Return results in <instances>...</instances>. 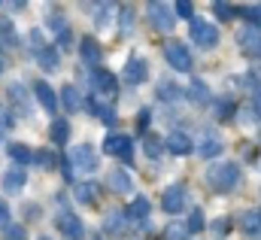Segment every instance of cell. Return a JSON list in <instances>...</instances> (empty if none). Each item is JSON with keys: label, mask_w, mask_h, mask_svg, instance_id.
Instances as JSON below:
<instances>
[{"label": "cell", "mask_w": 261, "mask_h": 240, "mask_svg": "<svg viewBox=\"0 0 261 240\" xmlns=\"http://www.w3.org/2000/svg\"><path fill=\"white\" fill-rule=\"evenodd\" d=\"M91 85H94V91H100V94H113V91H116V76H113L110 70L97 67V70L91 73Z\"/></svg>", "instance_id": "cell-15"}, {"label": "cell", "mask_w": 261, "mask_h": 240, "mask_svg": "<svg viewBox=\"0 0 261 240\" xmlns=\"http://www.w3.org/2000/svg\"><path fill=\"white\" fill-rule=\"evenodd\" d=\"M24 216H28V219H40V207H37V204H28V207H24Z\"/></svg>", "instance_id": "cell-44"}, {"label": "cell", "mask_w": 261, "mask_h": 240, "mask_svg": "<svg viewBox=\"0 0 261 240\" xmlns=\"http://www.w3.org/2000/svg\"><path fill=\"white\" fill-rule=\"evenodd\" d=\"M176 15H179V18H192V3H189V0H179V3H176ZM192 21H195V18H192Z\"/></svg>", "instance_id": "cell-38"}, {"label": "cell", "mask_w": 261, "mask_h": 240, "mask_svg": "<svg viewBox=\"0 0 261 240\" xmlns=\"http://www.w3.org/2000/svg\"><path fill=\"white\" fill-rule=\"evenodd\" d=\"M18 110V113H28V88L24 85H9V110Z\"/></svg>", "instance_id": "cell-21"}, {"label": "cell", "mask_w": 261, "mask_h": 240, "mask_svg": "<svg viewBox=\"0 0 261 240\" xmlns=\"http://www.w3.org/2000/svg\"><path fill=\"white\" fill-rule=\"evenodd\" d=\"M3 240H24V225L9 222V225L3 228Z\"/></svg>", "instance_id": "cell-32"}, {"label": "cell", "mask_w": 261, "mask_h": 240, "mask_svg": "<svg viewBox=\"0 0 261 240\" xmlns=\"http://www.w3.org/2000/svg\"><path fill=\"white\" fill-rule=\"evenodd\" d=\"M34 161H37L40 167H52L55 158H52V152H34Z\"/></svg>", "instance_id": "cell-39"}, {"label": "cell", "mask_w": 261, "mask_h": 240, "mask_svg": "<svg viewBox=\"0 0 261 240\" xmlns=\"http://www.w3.org/2000/svg\"><path fill=\"white\" fill-rule=\"evenodd\" d=\"M167 149H170L173 155H189V152H192V137L182 134V131H176V134L167 137Z\"/></svg>", "instance_id": "cell-18"}, {"label": "cell", "mask_w": 261, "mask_h": 240, "mask_svg": "<svg viewBox=\"0 0 261 240\" xmlns=\"http://www.w3.org/2000/svg\"><path fill=\"white\" fill-rule=\"evenodd\" d=\"M0 134H3V128H0Z\"/></svg>", "instance_id": "cell-50"}, {"label": "cell", "mask_w": 261, "mask_h": 240, "mask_svg": "<svg viewBox=\"0 0 261 240\" xmlns=\"http://www.w3.org/2000/svg\"><path fill=\"white\" fill-rule=\"evenodd\" d=\"M24 182H28V174H24L21 167H9V171L3 174V191H6V195H18V191L24 188Z\"/></svg>", "instance_id": "cell-13"}, {"label": "cell", "mask_w": 261, "mask_h": 240, "mask_svg": "<svg viewBox=\"0 0 261 240\" xmlns=\"http://www.w3.org/2000/svg\"><path fill=\"white\" fill-rule=\"evenodd\" d=\"M76 198L82 204H94L97 201V182H79L76 185Z\"/></svg>", "instance_id": "cell-26"}, {"label": "cell", "mask_w": 261, "mask_h": 240, "mask_svg": "<svg viewBox=\"0 0 261 240\" xmlns=\"http://www.w3.org/2000/svg\"><path fill=\"white\" fill-rule=\"evenodd\" d=\"M130 25H134V9H125L122 12V31H128Z\"/></svg>", "instance_id": "cell-42"}, {"label": "cell", "mask_w": 261, "mask_h": 240, "mask_svg": "<svg viewBox=\"0 0 261 240\" xmlns=\"http://www.w3.org/2000/svg\"><path fill=\"white\" fill-rule=\"evenodd\" d=\"M146 125H149V110H143V113H140V128H146Z\"/></svg>", "instance_id": "cell-46"}, {"label": "cell", "mask_w": 261, "mask_h": 240, "mask_svg": "<svg viewBox=\"0 0 261 240\" xmlns=\"http://www.w3.org/2000/svg\"><path fill=\"white\" fill-rule=\"evenodd\" d=\"M213 9H216V15H219L222 21L234 18V12H240V6H234V3H222V0H216V3H213Z\"/></svg>", "instance_id": "cell-29"}, {"label": "cell", "mask_w": 261, "mask_h": 240, "mask_svg": "<svg viewBox=\"0 0 261 240\" xmlns=\"http://www.w3.org/2000/svg\"><path fill=\"white\" fill-rule=\"evenodd\" d=\"M149 21H152L155 31H173V25H176V6H170L164 0L149 3Z\"/></svg>", "instance_id": "cell-2"}, {"label": "cell", "mask_w": 261, "mask_h": 240, "mask_svg": "<svg viewBox=\"0 0 261 240\" xmlns=\"http://www.w3.org/2000/svg\"><path fill=\"white\" fill-rule=\"evenodd\" d=\"M179 94H182V91H179L173 82H161V88H158V98H161V101H176Z\"/></svg>", "instance_id": "cell-31"}, {"label": "cell", "mask_w": 261, "mask_h": 240, "mask_svg": "<svg viewBox=\"0 0 261 240\" xmlns=\"http://www.w3.org/2000/svg\"><path fill=\"white\" fill-rule=\"evenodd\" d=\"M146 76H149L146 61L130 58L128 64H125V82H130V85H140V82H146Z\"/></svg>", "instance_id": "cell-17"}, {"label": "cell", "mask_w": 261, "mask_h": 240, "mask_svg": "<svg viewBox=\"0 0 261 240\" xmlns=\"http://www.w3.org/2000/svg\"><path fill=\"white\" fill-rule=\"evenodd\" d=\"M237 40H240V49H243L246 55H255V58L261 55V31L258 28H252V25L243 28V31L237 34Z\"/></svg>", "instance_id": "cell-11"}, {"label": "cell", "mask_w": 261, "mask_h": 240, "mask_svg": "<svg viewBox=\"0 0 261 240\" xmlns=\"http://www.w3.org/2000/svg\"><path fill=\"white\" fill-rule=\"evenodd\" d=\"M67 161H70L76 171H82V174H94V171H97V152H94L91 143H79V146H73L70 155H67Z\"/></svg>", "instance_id": "cell-3"}, {"label": "cell", "mask_w": 261, "mask_h": 240, "mask_svg": "<svg viewBox=\"0 0 261 240\" xmlns=\"http://www.w3.org/2000/svg\"><path fill=\"white\" fill-rule=\"evenodd\" d=\"M240 12L249 18V25H255V28L261 31V3H258V6H243Z\"/></svg>", "instance_id": "cell-35"}, {"label": "cell", "mask_w": 261, "mask_h": 240, "mask_svg": "<svg viewBox=\"0 0 261 240\" xmlns=\"http://www.w3.org/2000/svg\"><path fill=\"white\" fill-rule=\"evenodd\" d=\"M6 155H9V158H12V161L18 164V167H21V164H31V161H34V152H31V149H28L24 143H9V146H6Z\"/></svg>", "instance_id": "cell-22"}, {"label": "cell", "mask_w": 261, "mask_h": 240, "mask_svg": "<svg viewBox=\"0 0 261 240\" xmlns=\"http://www.w3.org/2000/svg\"><path fill=\"white\" fill-rule=\"evenodd\" d=\"M103 234L113 240H122L130 234V219L125 210H110L107 219H103Z\"/></svg>", "instance_id": "cell-6"}, {"label": "cell", "mask_w": 261, "mask_h": 240, "mask_svg": "<svg viewBox=\"0 0 261 240\" xmlns=\"http://www.w3.org/2000/svg\"><path fill=\"white\" fill-rule=\"evenodd\" d=\"M125 213H128L130 222H143V219L149 216V201H146V198H134V204H130Z\"/></svg>", "instance_id": "cell-24"}, {"label": "cell", "mask_w": 261, "mask_h": 240, "mask_svg": "<svg viewBox=\"0 0 261 240\" xmlns=\"http://www.w3.org/2000/svg\"><path fill=\"white\" fill-rule=\"evenodd\" d=\"M186 201H189L186 185H182V182H173V185H167V191H164V198H161V207H164V213H179V210L186 207Z\"/></svg>", "instance_id": "cell-9"}, {"label": "cell", "mask_w": 261, "mask_h": 240, "mask_svg": "<svg viewBox=\"0 0 261 240\" xmlns=\"http://www.w3.org/2000/svg\"><path fill=\"white\" fill-rule=\"evenodd\" d=\"M189 98H192V104H197V107L206 104V101H210V85H206L203 79H195V82L189 85Z\"/></svg>", "instance_id": "cell-23"}, {"label": "cell", "mask_w": 261, "mask_h": 240, "mask_svg": "<svg viewBox=\"0 0 261 240\" xmlns=\"http://www.w3.org/2000/svg\"><path fill=\"white\" fill-rule=\"evenodd\" d=\"M113 9H116L113 3H107V6H100V15H97V25H107V21H110V12H113Z\"/></svg>", "instance_id": "cell-41"}, {"label": "cell", "mask_w": 261, "mask_h": 240, "mask_svg": "<svg viewBox=\"0 0 261 240\" xmlns=\"http://www.w3.org/2000/svg\"><path fill=\"white\" fill-rule=\"evenodd\" d=\"M192 40H195L203 52H210V49H216V43H219V31H216V25L195 18V21H192Z\"/></svg>", "instance_id": "cell-7"}, {"label": "cell", "mask_w": 261, "mask_h": 240, "mask_svg": "<svg viewBox=\"0 0 261 240\" xmlns=\"http://www.w3.org/2000/svg\"><path fill=\"white\" fill-rule=\"evenodd\" d=\"M164 58H167V64H170L173 70H179V73H189V70H192V52H189V46L179 43V40H170V43L164 46Z\"/></svg>", "instance_id": "cell-5"}, {"label": "cell", "mask_w": 261, "mask_h": 240, "mask_svg": "<svg viewBox=\"0 0 261 240\" xmlns=\"http://www.w3.org/2000/svg\"><path fill=\"white\" fill-rule=\"evenodd\" d=\"M49 134H52V140H55L58 146H64L67 137H70V125H67V119H55V122H52V131H49Z\"/></svg>", "instance_id": "cell-27"}, {"label": "cell", "mask_w": 261, "mask_h": 240, "mask_svg": "<svg viewBox=\"0 0 261 240\" xmlns=\"http://www.w3.org/2000/svg\"><path fill=\"white\" fill-rule=\"evenodd\" d=\"M210 228H213V234H216V237H228V231H231V219H228V216H222V219H216Z\"/></svg>", "instance_id": "cell-33"}, {"label": "cell", "mask_w": 261, "mask_h": 240, "mask_svg": "<svg viewBox=\"0 0 261 240\" xmlns=\"http://www.w3.org/2000/svg\"><path fill=\"white\" fill-rule=\"evenodd\" d=\"M40 240H52V237H40Z\"/></svg>", "instance_id": "cell-49"}, {"label": "cell", "mask_w": 261, "mask_h": 240, "mask_svg": "<svg viewBox=\"0 0 261 240\" xmlns=\"http://www.w3.org/2000/svg\"><path fill=\"white\" fill-rule=\"evenodd\" d=\"M97 119L103 122V125H116L119 116H116V110H113V107H100V110H97Z\"/></svg>", "instance_id": "cell-37"}, {"label": "cell", "mask_w": 261, "mask_h": 240, "mask_svg": "<svg viewBox=\"0 0 261 240\" xmlns=\"http://www.w3.org/2000/svg\"><path fill=\"white\" fill-rule=\"evenodd\" d=\"M61 101H64V110H67V113H76V110L82 107L76 85H64V88H61Z\"/></svg>", "instance_id": "cell-25"}, {"label": "cell", "mask_w": 261, "mask_h": 240, "mask_svg": "<svg viewBox=\"0 0 261 240\" xmlns=\"http://www.w3.org/2000/svg\"><path fill=\"white\" fill-rule=\"evenodd\" d=\"M79 55H82V64H88V67L97 70V64H100V58H103V49H100V43H97L94 37H82Z\"/></svg>", "instance_id": "cell-10"}, {"label": "cell", "mask_w": 261, "mask_h": 240, "mask_svg": "<svg viewBox=\"0 0 261 240\" xmlns=\"http://www.w3.org/2000/svg\"><path fill=\"white\" fill-rule=\"evenodd\" d=\"M0 73H3V55H0Z\"/></svg>", "instance_id": "cell-48"}, {"label": "cell", "mask_w": 261, "mask_h": 240, "mask_svg": "<svg viewBox=\"0 0 261 240\" xmlns=\"http://www.w3.org/2000/svg\"><path fill=\"white\" fill-rule=\"evenodd\" d=\"M222 149H225V146H222V140H219V137H203V143L197 146V155H200L203 161H210V158H219V155H222Z\"/></svg>", "instance_id": "cell-20"}, {"label": "cell", "mask_w": 261, "mask_h": 240, "mask_svg": "<svg viewBox=\"0 0 261 240\" xmlns=\"http://www.w3.org/2000/svg\"><path fill=\"white\" fill-rule=\"evenodd\" d=\"M70 40H73V34H70V28H64V31H61V37H58V46L67 49V46H70Z\"/></svg>", "instance_id": "cell-43"}, {"label": "cell", "mask_w": 261, "mask_h": 240, "mask_svg": "<svg viewBox=\"0 0 261 240\" xmlns=\"http://www.w3.org/2000/svg\"><path fill=\"white\" fill-rule=\"evenodd\" d=\"M206 182H210V185H213V191H219V195L234 191V188L240 185V167H237L234 161H219V164H213V167H210Z\"/></svg>", "instance_id": "cell-1"}, {"label": "cell", "mask_w": 261, "mask_h": 240, "mask_svg": "<svg viewBox=\"0 0 261 240\" xmlns=\"http://www.w3.org/2000/svg\"><path fill=\"white\" fill-rule=\"evenodd\" d=\"M240 228H243V234L252 240L261 237V210H246L243 216H240Z\"/></svg>", "instance_id": "cell-14"}, {"label": "cell", "mask_w": 261, "mask_h": 240, "mask_svg": "<svg viewBox=\"0 0 261 240\" xmlns=\"http://www.w3.org/2000/svg\"><path fill=\"white\" fill-rule=\"evenodd\" d=\"M0 40L9 43V46L15 43V28H12V21H9L6 15H0Z\"/></svg>", "instance_id": "cell-30"}, {"label": "cell", "mask_w": 261, "mask_h": 240, "mask_svg": "<svg viewBox=\"0 0 261 240\" xmlns=\"http://www.w3.org/2000/svg\"><path fill=\"white\" fill-rule=\"evenodd\" d=\"M9 113H12V110H0V128H3V131H6V128H12V125H15V119H12V116H9Z\"/></svg>", "instance_id": "cell-40"}, {"label": "cell", "mask_w": 261, "mask_h": 240, "mask_svg": "<svg viewBox=\"0 0 261 240\" xmlns=\"http://www.w3.org/2000/svg\"><path fill=\"white\" fill-rule=\"evenodd\" d=\"M107 185H110L116 195H128L134 182H130V174H128V171H119V167H116V171H110V174H107Z\"/></svg>", "instance_id": "cell-16"}, {"label": "cell", "mask_w": 261, "mask_h": 240, "mask_svg": "<svg viewBox=\"0 0 261 240\" xmlns=\"http://www.w3.org/2000/svg\"><path fill=\"white\" fill-rule=\"evenodd\" d=\"M146 155H149V158H158V155H161V140H158L155 134L146 137Z\"/></svg>", "instance_id": "cell-36"}, {"label": "cell", "mask_w": 261, "mask_h": 240, "mask_svg": "<svg viewBox=\"0 0 261 240\" xmlns=\"http://www.w3.org/2000/svg\"><path fill=\"white\" fill-rule=\"evenodd\" d=\"M203 210H192V216H189V231L192 234H197V231H203Z\"/></svg>", "instance_id": "cell-34"}, {"label": "cell", "mask_w": 261, "mask_h": 240, "mask_svg": "<svg viewBox=\"0 0 261 240\" xmlns=\"http://www.w3.org/2000/svg\"><path fill=\"white\" fill-rule=\"evenodd\" d=\"M34 94H37V101L43 104V110H49V113H55V110H58V94L52 91V85H49V82L37 79V82H34Z\"/></svg>", "instance_id": "cell-12"}, {"label": "cell", "mask_w": 261, "mask_h": 240, "mask_svg": "<svg viewBox=\"0 0 261 240\" xmlns=\"http://www.w3.org/2000/svg\"><path fill=\"white\" fill-rule=\"evenodd\" d=\"M0 225H3V228L9 225V207H6L3 201H0Z\"/></svg>", "instance_id": "cell-45"}, {"label": "cell", "mask_w": 261, "mask_h": 240, "mask_svg": "<svg viewBox=\"0 0 261 240\" xmlns=\"http://www.w3.org/2000/svg\"><path fill=\"white\" fill-rule=\"evenodd\" d=\"M37 61H40V67H43L46 73L58 70V67H61V55H58V46H46L43 52H37Z\"/></svg>", "instance_id": "cell-19"}, {"label": "cell", "mask_w": 261, "mask_h": 240, "mask_svg": "<svg viewBox=\"0 0 261 240\" xmlns=\"http://www.w3.org/2000/svg\"><path fill=\"white\" fill-rule=\"evenodd\" d=\"M255 113H258V116H261V88H258V91H255Z\"/></svg>", "instance_id": "cell-47"}, {"label": "cell", "mask_w": 261, "mask_h": 240, "mask_svg": "<svg viewBox=\"0 0 261 240\" xmlns=\"http://www.w3.org/2000/svg\"><path fill=\"white\" fill-rule=\"evenodd\" d=\"M55 231L64 234L67 240H82L85 237V225H82V219H79L73 210H61V213L55 216Z\"/></svg>", "instance_id": "cell-4"}, {"label": "cell", "mask_w": 261, "mask_h": 240, "mask_svg": "<svg viewBox=\"0 0 261 240\" xmlns=\"http://www.w3.org/2000/svg\"><path fill=\"white\" fill-rule=\"evenodd\" d=\"M189 222H173V225H167V231H164V240H189Z\"/></svg>", "instance_id": "cell-28"}, {"label": "cell", "mask_w": 261, "mask_h": 240, "mask_svg": "<svg viewBox=\"0 0 261 240\" xmlns=\"http://www.w3.org/2000/svg\"><path fill=\"white\" fill-rule=\"evenodd\" d=\"M103 152H107V155H116V158H122V161H130L134 143H130L128 134H110V137L103 140Z\"/></svg>", "instance_id": "cell-8"}]
</instances>
